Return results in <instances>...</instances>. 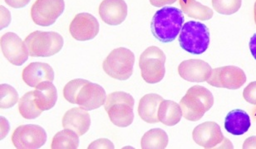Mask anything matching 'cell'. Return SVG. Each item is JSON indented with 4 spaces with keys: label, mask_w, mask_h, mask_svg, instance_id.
<instances>
[{
    "label": "cell",
    "mask_w": 256,
    "mask_h": 149,
    "mask_svg": "<svg viewBox=\"0 0 256 149\" xmlns=\"http://www.w3.org/2000/svg\"><path fill=\"white\" fill-rule=\"evenodd\" d=\"M28 54L32 57H51L64 47V38L56 32L35 31L24 40Z\"/></svg>",
    "instance_id": "4"
},
{
    "label": "cell",
    "mask_w": 256,
    "mask_h": 149,
    "mask_svg": "<svg viewBox=\"0 0 256 149\" xmlns=\"http://www.w3.org/2000/svg\"><path fill=\"white\" fill-rule=\"evenodd\" d=\"M134 64V54L126 48H118L109 54L104 60L102 68L110 77L125 81L132 75Z\"/></svg>",
    "instance_id": "7"
},
{
    "label": "cell",
    "mask_w": 256,
    "mask_h": 149,
    "mask_svg": "<svg viewBox=\"0 0 256 149\" xmlns=\"http://www.w3.org/2000/svg\"><path fill=\"white\" fill-rule=\"evenodd\" d=\"M88 80L78 78L68 82L64 88V96L65 100L70 104H76V96L78 94L81 88L84 86Z\"/></svg>",
    "instance_id": "29"
},
{
    "label": "cell",
    "mask_w": 256,
    "mask_h": 149,
    "mask_svg": "<svg viewBox=\"0 0 256 149\" xmlns=\"http://www.w3.org/2000/svg\"><path fill=\"white\" fill-rule=\"evenodd\" d=\"M106 98L104 88L88 81L76 96V104L86 111H91L105 104Z\"/></svg>",
    "instance_id": "14"
},
{
    "label": "cell",
    "mask_w": 256,
    "mask_h": 149,
    "mask_svg": "<svg viewBox=\"0 0 256 149\" xmlns=\"http://www.w3.org/2000/svg\"><path fill=\"white\" fill-rule=\"evenodd\" d=\"M184 20L182 10L175 7H163L153 16L150 30L160 42H172L182 31Z\"/></svg>",
    "instance_id": "1"
},
{
    "label": "cell",
    "mask_w": 256,
    "mask_h": 149,
    "mask_svg": "<svg viewBox=\"0 0 256 149\" xmlns=\"http://www.w3.org/2000/svg\"><path fill=\"white\" fill-rule=\"evenodd\" d=\"M250 126L252 122L249 114L242 110H232L224 120V128L229 134L236 136L244 134Z\"/></svg>",
    "instance_id": "20"
},
{
    "label": "cell",
    "mask_w": 256,
    "mask_h": 149,
    "mask_svg": "<svg viewBox=\"0 0 256 149\" xmlns=\"http://www.w3.org/2000/svg\"><path fill=\"white\" fill-rule=\"evenodd\" d=\"M254 22H256V4H254Z\"/></svg>",
    "instance_id": "36"
},
{
    "label": "cell",
    "mask_w": 256,
    "mask_h": 149,
    "mask_svg": "<svg viewBox=\"0 0 256 149\" xmlns=\"http://www.w3.org/2000/svg\"><path fill=\"white\" fill-rule=\"evenodd\" d=\"M34 92L35 102L42 111H47L54 107L57 102L58 92L51 81L40 82Z\"/></svg>",
    "instance_id": "21"
},
{
    "label": "cell",
    "mask_w": 256,
    "mask_h": 149,
    "mask_svg": "<svg viewBox=\"0 0 256 149\" xmlns=\"http://www.w3.org/2000/svg\"><path fill=\"white\" fill-rule=\"evenodd\" d=\"M182 50L192 54H202L210 44V31L206 25L196 21H189L183 25L179 36Z\"/></svg>",
    "instance_id": "5"
},
{
    "label": "cell",
    "mask_w": 256,
    "mask_h": 149,
    "mask_svg": "<svg viewBox=\"0 0 256 149\" xmlns=\"http://www.w3.org/2000/svg\"><path fill=\"white\" fill-rule=\"evenodd\" d=\"M0 45L4 56L12 64L21 66L28 58L30 54L24 42L14 32H7L2 35Z\"/></svg>",
    "instance_id": "12"
},
{
    "label": "cell",
    "mask_w": 256,
    "mask_h": 149,
    "mask_svg": "<svg viewBox=\"0 0 256 149\" xmlns=\"http://www.w3.org/2000/svg\"><path fill=\"white\" fill-rule=\"evenodd\" d=\"M169 138L164 130L153 128L143 135L140 142L142 149H164L168 147Z\"/></svg>",
    "instance_id": "24"
},
{
    "label": "cell",
    "mask_w": 256,
    "mask_h": 149,
    "mask_svg": "<svg viewBox=\"0 0 256 149\" xmlns=\"http://www.w3.org/2000/svg\"><path fill=\"white\" fill-rule=\"evenodd\" d=\"M47 134L38 125H22L12 134V142L18 149H37L45 144Z\"/></svg>",
    "instance_id": "10"
},
{
    "label": "cell",
    "mask_w": 256,
    "mask_h": 149,
    "mask_svg": "<svg viewBox=\"0 0 256 149\" xmlns=\"http://www.w3.org/2000/svg\"><path fill=\"white\" fill-rule=\"evenodd\" d=\"M213 104L214 97L212 92L200 85L190 88L180 102L183 117L192 122L202 120Z\"/></svg>",
    "instance_id": "2"
},
{
    "label": "cell",
    "mask_w": 256,
    "mask_h": 149,
    "mask_svg": "<svg viewBox=\"0 0 256 149\" xmlns=\"http://www.w3.org/2000/svg\"><path fill=\"white\" fill-rule=\"evenodd\" d=\"M182 12L196 20H209L213 17V10L196 0H179Z\"/></svg>",
    "instance_id": "23"
},
{
    "label": "cell",
    "mask_w": 256,
    "mask_h": 149,
    "mask_svg": "<svg viewBox=\"0 0 256 149\" xmlns=\"http://www.w3.org/2000/svg\"><path fill=\"white\" fill-rule=\"evenodd\" d=\"M206 82L213 87L239 90L246 82V75L240 68L224 66L212 70V74Z\"/></svg>",
    "instance_id": "9"
},
{
    "label": "cell",
    "mask_w": 256,
    "mask_h": 149,
    "mask_svg": "<svg viewBox=\"0 0 256 149\" xmlns=\"http://www.w3.org/2000/svg\"><path fill=\"white\" fill-rule=\"evenodd\" d=\"M242 0H212L214 10L224 15L234 14L240 8Z\"/></svg>",
    "instance_id": "28"
},
{
    "label": "cell",
    "mask_w": 256,
    "mask_h": 149,
    "mask_svg": "<svg viewBox=\"0 0 256 149\" xmlns=\"http://www.w3.org/2000/svg\"><path fill=\"white\" fill-rule=\"evenodd\" d=\"M134 104L135 100L130 94L114 92L106 96L104 107L114 125L126 128L134 120Z\"/></svg>",
    "instance_id": "3"
},
{
    "label": "cell",
    "mask_w": 256,
    "mask_h": 149,
    "mask_svg": "<svg viewBox=\"0 0 256 149\" xmlns=\"http://www.w3.org/2000/svg\"><path fill=\"white\" fill-rule=\"evenodd\" d=\"M163 98L156 94H149L140 98L138 106V114L140 118L148 124H158V110Z\"/></svg>",
    "instance_id": "19"
},
{
    "label": "cell",
    "mask_w": 256,
    "mask_h": 149,
    "mask_svg": "<svg viewBox=\"0 0 256 149\" xmlns=\"http://www.w3.org/2000/svg\"><path fill=\"white\" fill-rule=\"evenodd\" d=\"M166 55L156 46L148 47L140 54L139 60L142 77L150 84L160 82L166 74Z\"/></svg>",
    "instance_id": "6"
},
{
    "label": "cell",
    "mask_w": 256,
    "mask_h": 149,
    "mask_svg": "<svg viewBox=\"0 0 256 149\" xmlns=\"http://www.w3.org/2000/svg\"><path fill=\"white\" fill-rule=\"evenodd\" d=\"M91 126V118L86 110L82 108H74L64 114L62 127L68 128L80 136L85 134Z\"/></svg>",
    "instance_id": "18"
},
{
    "label": "cell",
    "mask_w": 256,
    "mask_h": 149,
    "mask_svg": "<svg viewBox=\"0 0 256 149\" xmlns=\"http://www.w3.org/2000/svg\"><path fill=\"white\" fill-rule=\"evenodd\" d=\"M178 0H150V4L154 7H163L165 5L172 4Z\"/></svg>",
    "instance_id": "33"
},
{
    "label": "cell",
    "mask_w": 256,
    "mask_h": 149,
    "mask_svg": "<svg viewBox=\"0 0 256 149\" xmlns=\"http://www.w3.org/2000/svg\"><path fill=\"white\" fill-rule=\"evenodd\" d=\"M212 72L210 65L200 60H186L178 67L180 77L190 82H206Z\"/></svg>",
    "instance_id": "15"
},
{
    "label": "cell",
    "mask_w": 256,
    "mask_h": 149,
    "mask_svg": "<svg viewBox=\"0 0 256 149\" xmlns=\"http://www.w3.org/2000/svg\"><path fill=\"white\" fill-rule=\"evenodd\" d=\"M64 8V0H37L31 8V17L36 24L48 27L56 22Z\"/></svg>",
    "instance_id": "11"
},
{
    "label": "cell",
    "mask_w": 256,
    "mask_h": 149,
    "mask_svg": "<svg viewBox=\"0 0 256 149\" xmlns=\"http://www.w3.org/2000/svg\"><path fill=\"white\" fill-rule=\"evenodd\" d=\"M22 80L30 87L36 88L40 82L54 80V71L45 62H32L22 71Z\"/></svg>",
    "instance_id": "17"
},
{
    "label": "cell",
    "mask_w": 256,
    "mask_h": 149,
    "mask_svg": "<svg viewBox=\"0 0 256 149\" xmlns=\"http://www.w3.org/2000/svg\"><path fill=\"white\" fill-rule=\"evenodd\" d=\"M243 97L247 102L256 105V81L248 84L243 92Z\"/></svg>",
    "instance_id": "30"
},
{
    "label": "cell",
    "mask_w": 256,
    "mask_h": 149,
    "mask_svg": "<svg viewBox=\"0 0 256 149\" xmlns=\"http://www.w3.org/2000/svg\"><path fill=\"white\" fill-rule=\"evenodd\" d=\"M18 101V94L14 88L5 84L0 85V108L2 110L14 107Z\"/></svg>",
    "instance_id": "27"
},
{
    "label": "cell",
    "mask_w": 256,
    "mask_h": 149,
    "mask_svg": "<svg viewBox=\"0 0 256 149\" xmlns=\"http://www.w3.org/2000/svg\"><path fill=\"white\" fill-rule=\"evenodd\" d=\"M114 145L110 140L106 138H101V140H96L95 142H92L89 145L88 149L92 148H108L114 149Z\"/></svg>",
    "instance_id": "31"
},
{
    "label": "cell",
    "mask_w": 256,
    "mask_h": 149,
    "mask_svg": "<svg viewBox=\"0 0 256 149\" xmlns=\"http://www.w3.org/2000/svg\"><path fill=\"white\" fill-rule=\"evenodd\" d=\"M192 137L196 144L204 148H234L216 122H206L198 125L193 130Z\"/></svg>",
    "instance_id": "8"
},
{
    "label": "cell",
    "mask_w": 256,
    "mask_h": 149,
    "mask_svg": "<svg viewBox=\"0 0 256 149\" xmlns=\"http://www.w3.org/2000/svg\"><path fill=\"white\" fill-rule=\"evenodd\" d=\"M250 50L252 52V56L256 60V34H254L250 41Z\"/></svg>",
    "instance_id": "35"
},
{
    "label": "cell",
    "mask_w": 256,
    "mask_h": 149,
    "mask_svg": "<svg viewBox=\"0 0 256 149\" xmlns=\"http://www.w3.org/2000/svg\"><path fill=\"white\" fill-rule=\"evenodd\" d=\"M69 31L78 41L94 40L99 32V22L94 15L88 12L76 14L72 21Z\"/></svg>",
    "instance_id": "13"
},
{
    "label": "cell",
    "mask_w": 256,
    "mask_h": 149,
    "mask_svg": "<svg viewBox=\"0 0 256 149\" xmlns=\"http://www.w3.org/2000/svg\"><path fill=\"white\" fill-rule=\"evenodd\" d=\"M99 15L106 24H121L128 16V5L124 0H104L99 6Z\"/></svg>",
    "instance_id": "16"
},
{
    "label": "cell",
    "mask_w": 256,
    "mask_h": 149,
    "mask_svg": "<svg viewBox=\"0 0 256 149\" xmlns=\"http://www.w3.org/2000/svg\"><path fill=\"white\" fill-rule=\"evenodd\" d=\"M20 114L26 120H35L40 117L42 110L38 107L34 100V92H28L18 101Z\"/></svg>",
    "instance_id": "26"
},
{
    "label": "cell",
    "mask_w": 256,
    "mask_h": 149,
    "mask_svg": "<svg viewBox=\"0 0 256 149\" xmlns=\"http://www.w3.org/2000/svg\"><path fill=\"white\" fill-rule=\"evenodd\" d=\"M182 110L180 104L172 100H163L158 110V118L163 124L175 126L182 118Z\"/></svg>",
    "instance_id": "22"
},
{
    "label": "cell",
    "mask_w": 256,
    "mask_h": 149,
    "mask_svg": "<svg viewBox=\"0 0 256 149\" xmlns=\"http://www.w3.org/2000/svg\"><path fill=\"white\" fill-rule=\"evenodd\" d=\"M243 149H250L256 148V137L248 138L246 141H244V144H243Z\"/></svg>",
    "instance_id": "34"
},
{
    "label": "cell",
    "mask_w": 256,
    "mask_h": 149,
    "mask_svg": "<svg viewBox=\"0 0 256 149\" xmlns=\"http://www.w3.org/2000/svg\"><path fill=\"white\" fill-rule=\"evenodd\" d=\"M78 137V135L72 130L65 128L54 137L51 148L76 149L79 146Z\"/></svg>",
    "instance_id": "25"
},
{
    "label": "cell",
    "mask_w": 256,
    "mask_h": 149,
    "mask_svg": "<svg viewBox=\"0 0 256 149\" xmlns=\"http://www.w3.org/2000/svg\"><path fill=\"white\" fill-rule=\"evenodd\" d=\"M5 2L14 8H22L27 6L31 0H4Z\"/></svg>",
    "instance_id": "32"
}]
</instances>
